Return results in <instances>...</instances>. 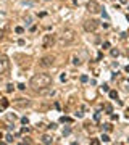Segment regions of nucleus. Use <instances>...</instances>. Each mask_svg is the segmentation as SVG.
Here are the masks:
<instances>
[{
  "label": "nucleus",
  "mask_w": 129,
  "mask_h": 145,
  "mask_svg": "<svg viewBox=\"0 0 129 145\" xmlns=\"http://www.w3.org/2000/svg\"><path fill=\"white\" fill-rule=\"evenodd\" d=\"M53 61H55V58H53L52 55H47V56L40 58V61H39V66H40V68H50V66L53 65Z\"/></svg>",
  "instance_id": "6"
},
{
  "label": "nucleus",
  "mask_w": 129,
  "mask_h": 145,
  "mask_svg": "<svg viewBox=\"0 0 129 145\" xmlns=\"http://www.w3.org/2000/svg\"><path fill=\"white\" fill-rule=\"evenodd\" d=\"M110 98H118V92L116 90H110Z\"/></svg>",
  "instance_id": "14"
},
{
  "label": "nucleus",
  "mask_w": 129,
  "mask_h": 145,
  "mask_svg": "<svg viewBox=\"0 0 129 145\" xmlns=\"http://www.w3.org/2000/svg\"><path fill=\"white\" fill-rule=\"evenodd\" d=\"M15 32H16V34H23V32H24V29H23L21 26H18V27L15 29Z\"/></svg>",
  "instance_id": "17"
},
{
  "label": "nucleus",
  "mask_w": 129,
  "mask_h": 145,
  "mask_svg": "<svg viewBox=\"0 0 129 145\" xmlns=\"http://www.w3.org/2000/svg\"><path fill=\"white\" fill-rule=\"evenodd\" d=\"M127 32H129V31H127Z\"/></svg>",
  "instance_id": "43"
},
{
  "label": "nucleus",
  "mask_w": 129,
  "mask_h": 145,
  "mask_svg": "<svg viewBox=\"0 0 129 145\" xmlns=\"http://www.w3.org/2000/svg\"><path fill=\"white\" fill-rule=\"evenodd\" d=\"M21 132H23V134H24V132H29V127H23V129H21Z\"/></svg>",
  "instance_id": "33"
},
{
  "label": "nucleus",
  "mask_w": 129,
  "mask_h": 145,
  "mask_svg": "<svg viewBox=\"0 0 129 145\" xmlns=\"http://www.w3.org/2000/svg\"><path fill=\"white\" fill-rule=\"evenodd\" d=\"M102 47H103V48H110V42H103Z\"/></svg>",
  "instance_id": "31"
},
{
  "label": "nucleus",
  "mask_w": 129,
  "mask_h": 145,
  "mask_svg": "<svg viewBox=\"0 0 129 145\" xmlns=\"http://www.w3.org/2000/svg\"><path fill=\"white\" fill-rule=\"evenodd\" d=\"M126 118H127V119H129V110H127V111H126Z\"/></svg>",
  "instance_id": "37"
},
{
  "label": "nucleus",
  "mask_w": 129,
  "mask_h": 145,
  "mask_svg": "<svg viewBox=\"0 0 129 145\" xmlns=\"http://www.w3.org/2000/svg\"><path fill=\"white\" fill-rule=\"evenodd\" d=\"M102 16H103L105 19H108V15H107V11H105V10H103V8H102Z\"/></svg>",
  "instance_id": "28"
},
{
  "label": "nucleus",
  "mask_w": 129,
  "mask_h": 145,
  "mask_svg": "<svg viewBox=\"0 0 129 145\" xmlns=\"http://www.w3.org/2000/svg\"><path fill=\"white\" fill-rule=\"evenodd\" d=\"M29 103H31V102L27 100V98H18V100H15V102H13V105H15V106H18V108H26V106L29 105Z\"/></svg>",
  "instance_id": "8"
},
{
  "label": "nucleus",
  "mask_w": 129,
  "mask_h": 145,
  "mask_svg": "<svg viewBox=\"0 0 129 145\" xmlns=\"http://www.w3.org/2000/svg\"><path fill=\"white\" fill-rule=\"evenodd\" d=\"M102 90H103V92H108V90H110V89H108V85H107V84H103V87H102Z\"/></svg>",
  "instance_id": "29"
},
{
  "label": "nucleus",
  "mask_w": 129,
  "mask_h": 145,
  "mask_svg": "<svg viewBox=\"0 0 129 145\" xmlns=\"http://www.w3.org/2000/svg\"><path fill=\"white\" fill-rule=\"evenodd\" d=\"M90 143H92V145H98L100 140H98V139H90Z\"/></svg>",
  "instance_id": "21"
},
{
  "label": "nucleus",
  "mask_w": 129,
  "mask_h": 145,
  "mask_svg": "<svg viewBox=\"0 0 129 145\" xmlns=\"http://www.w3.org/2000/svg\"><path fill=\"white\" fill-rule=\"evenodd\" d=\"M126 18H127V21H129V13H127V16H126Z\"/></svg>",
  "instance_id": "39"
},
{
  "label": "nucleus",
  "mask_w": 129,
  "mask_h": 145,
  "mask_svg": "<svg viewBox=\"0 0 129 145\" xmlns=\"http://www.w3.org/2000/svg\"><path fill=\"white\" fill-rule=\"evenodd\" d=\"M8 105H10V102L7 98H0V111H5L8 108Z\"/></svg>",
  "instance_id": "9"
},
{
  "label": "nucleus",
  "mask_w": 129,
  "mask_h": 145,
  "mask_svg": "<svg viewBox=\"0 0 129 145\" xmlns=\"http://www.w3.org/2000/svg\"><path fill=\"white\" fill-rule=\"evenodd\" d=\"M21 123H23V124H27V123H29V119H27L26 116H24V118H21Z\"/></svg>",
  "instance_id": "26"
},
{
  "label": "nucleus",
  "mask_w": 129,
  "mask_h": 145,
  "mask_svg": "<svg viewBox=\"0 0 129 145\" xmlns=\"http://www.w3.org/2000/svg\"><path fill=\"white\" fill-rule=\"evenodd\" d=\"M7 92H13V84H8L7 85Z\"/></svg>",
  "instance_id": "24"
},
{
  "label": "nucleus",
  "mask_w": 129,
  "mask_h": 145,
  "mask_svg": "<svg viewBox=\"0 0 129 145\" xmlns=\"http://www.w3.org/2000/svg\"><path fill=\"white\" fill-rule=\"evenodd\" d=\"M8 68H10V60H8V56L0 55V74L8 71Z\"/></svg>",
  "instance_id": "5"
},
{
  "label": "nucleus",
  "mask_w": 129,
  "mask_h": 145,
  "mask_svg": "<svg viewBox=\"0 0 129 145\" xmlns=\"http://www.w3.org/2000/svg\"><path fill=\"white\" fill-rule=\"evenodd\" d=\"M87 10L90 13H100V11H102V7H100L95 0H90V2L87 3Z\"/></svg>",
  "instance_id": "7"
},
{
  "label": "nucleus",
  "mask_w": 129,
  "mask_h": 145,
  "mask_svg": "<svg viewBox=\"0 0 129 145\" xmlns=\"http://www.w3.org/2000/svg\"><path fill=\"white\" fill-rule=\"evenodd\" d=\"M2 37H3V31H0V40H2Z\"/></svg>",
  "instance_id": "36"
},
{
  "label": "nucleus",
  "mask_w": 129,
  "mask_h": 145,
  "mask_svg": "<svg viewBox=\"0 0 129 145\" xmlns=\"http://www.w3.org/2000/svg\"><path fill=\"white\" fill-rule=\"evenodd\" d=\"M40 142H42V143H45V145H49V143H52V142H53V139L50 137V135L45 134V135H42V137H40Z\"/></svg>",
  "instance_id": "10"
},
{
  "label": "nucleus",
  "mask_w": 129,
  "mask_h": 145,
  "mask_svg": "<svg viewBox=\"0 0 129 145\" xmlns=\"http://www.w3.org/2000/svg\"><path fill=\"white\" fill-rule=\"evenodd\" d=\"M60 79H61V81H63V82H64V81H66V74H64V73H63V74H61V76H60Z\"/></svg>",
  "instance_id": "30"
},
{
  "label": "nucleus",
  "mask_w": 129,
  "mask_h": 145,
  "mask_svg": "<svg viewBox=\"0 0 129 145\" xmlns=\"http://www.w3.org/2000/svg\"><path fill=\"white\" fill-rule=\"evenodd\" d=\"M100 139H102V142H110V137H108L107 134H103V135H102V137H100Z\"/></svg>",
  "instance_id": "18"
},
{
  "label": "nucleus",
  "mask_w": 129,
  "mask_h": 145,
  "mask_svg": "<svg viewBox=\"0 0 129 145\" xmlns=\"http://www.w3.org/2000/svg\"><path fill=\"white\" fill-rule=\"evenodd\" d=\"M5 140H7L8 143H13V135H11V134H8L7 137H5Z\"/></svg>",
  "instance_id": "16"
},
{
  "label": "nucleus",
  "mask_w": 129,
  "mask_h": 145,
  "mask_svg": "<svg viewBox=\"0 0 129 145\" xmlns=\"http://www.w3.org/2000/svg\"><path fill=\"white\" fill-rule=\"evenodd\" d=\"M127 81H129V79H127Z\"/></svg>",
  "instance_id": "42"
},
{
  "label": "nucleus",
  "mask_w": 129,
  "mask_h": 145,
  "mask_svg": "<svg viewBox=\"0 0 129 145\" xmlns=\"http://www.w3.org/2000/svg\"><path fill=\"white\" fill-rule=\"evenodd\" d=\"M73 65L79 66V65H81V58H79V56H73Z\"/></svg>",
  "instance_id": "13"
},
{
  "label": "nucleus",
  "mask_w": 129,
  "mask_h": 145,
  "mask_svg": "<svg viewBox=\"0 0 129 145\" xmlns=\"http://www.w3.org/2000/svg\"><path fill=\"white\" fill-rule=\"evenodd\" d=\"M74 116H76V118H84V108H81V110H78V111L74 113Z\"/></svg>",
  "instance_id": "11"
},
{
  "label": "nucleus",
  "mask_w": 129,
  "mask_h": 145,
  "mask_svg": "<svg viewBox=\"0 0 129 145\" xmlns=\"http://www.w3.org/2000/svg\"><path fill=\"white\" fill-rule=\"evenodd\" d=\"M103 127H105V131H108V132L113 129V127H112V124H103Z\"/></svg>",
  "instance_id": "22"
},
{
  "label": "nucleus",
  "mask_w": 129,
  "mask_h": 145,
  "mask_svg": "<svg viewBox=\"0 0 129 145\" xmlns=\"http://www.w3.org/2000/svg\"><path fill=\"white\" fill-rule=\"evenodd\" d=\"M126 2H127V0H121V3H126Z\"/></svg>",
  "instance_id": "38"
},
{
  "label": "nucleus",
  "mask_w": 129,
  "mask_h": 145,
  "mask_svg": "<svg viewBox=\"0 0 129 145\" xmlns=\"http://www.w3.org/2000/svg\"><path fill=\"white\" fill-rule=\"evenodd\" d=\"M87 81H89V77H87L86 74H82V76H81V82H87Z\"/></svg>",
  "instance_id": "20"
},
{
  "label": "nucleus",
  "mask_w": 129,
  "mask_h": 145,
  "mask_svg": "<svg viewBox=\"0 0 129 145\" xmlns=\"http://www.w3.org/2000/svg\"><path fill=\"white\" fill-rule=\"evenodd\" d=\"M23 143H31V139H27V137H26V139L23 140Z\"/></svg>",
  "instance_id": "34"
},
{
  "label": "nucleus",
  "mask_w": 129,
  "mask_h": 145,
  "mask_svg": "<svg viewBox=\"0 0 129 145\" xmlns=\"http://www.w3.org/2000/svg\"><path fill=\"white\" fill-rule=\"evenodd\" d=\"M7 118H8V119H13V121H15V119H16V116H15V114H10V113H8V114H7Z\"/></svg>",
  "instance_id": "25"
},
{
  "label": "nucleus",
  "mask_w": 129,
  "mask_h": 145,
  "mask_svg": "<svg viewBox=\"0 0 129 145\" xmlns=\"http://www.w3.org/2000/svg\"><path fill=\"white\" fill-rule=\"evenodd\" d=\"M76 39H78V34H76L74 29H71V27L63 29L58 36V40H60L61 45H71V44L76 42Z\"/></svg>",
  "instance_id": "2"
},
{
  "label": "nucleus",
  "mask_w": 129,
  "mask_h": 145,
  "mask_svg": "<svg viewBox=\"0 0 129 145\" xmlns=\"http://www.w3.org/2000/svg\"><path fill=\"white\" fill-rule=\"evenodd\" d=\"M0 139H2V132H0Z\"/></svg>",
  "instance_id": "40"
},
{
  "label": "nucleus",
  "mask_w": 129,
  "mask_h": 145,
  "mask_svg": "<svg viewBox=\"0 0 129 145\" xmlns=\"http://www.w3.org/2000/svg\"><path fill=\"white\" fill-rule=\"evenodd\" d=\"M100 26V23L97 21V19H87V21L84 23V29L87 32H94V31H97V27Z\"/></svg>",
  "instance_id": "3"
},
{
  "label": "nucleus",
  "mask_w": 129,
  "mask_h": 145,
  "mask_svg": "<svg viewBox=\"0 0 129 145\" xmlns=\"http://www.w3.org/2000/svg\"><path fill=\"white\" fill-rule=\"evenodd\" d=\"M118 55H119L118 48H113V50H112V56H118Z\"/></svg>",
  "instance_id": "23"
},
{
  "label": "nucleus",
  "mask_w": 129,
  "mask_h": 145,
  "mask_svg": "<svg viewBox=\"0 0 129 145\" xmlns=\"http://www.w3.org/2000/svg\"><path fill=\"white\" fill-rule=\"evenodd\" d=\"M127 55H129V50H127Z\"/></svg>",
  "instance_id": "41"
},
{
  "label": "nucleus",
  "mask_w": 129,
  "mask_h": 145,
  "mask_svg": "<svg viewBox=\"0 0 129 145\" xmlns=\"http://www.w3.org/2000/svg\"><path fill=\"white\" fill-rule=\"evenodd\" d=\"M31 87L36 90V92H39L40 89H45V87H50L52 84V76L50 74H45V73H39V74H34L31 77Z\"/></svg>",
  "instance_id": "1"
},
{
  "label": "nucleus",
  "mask_w": 129,
  "mask_h": 145,
  "mask_svg": "<svg viewBox=\"0 0 129 145\" xmlns=\"http://www.w3.org/2000/svg\"><path fill=\"white\" fill-rule=\"evenodd\" d=\"M105 111H107V113H113V108H112V105H110V103L105 105Z\"/></svg>",
  "instance_id": "15"
},
{
  "label": "nucleus",
  "mask_w": 129,
  "mask_h": 145,
  "mask_svg": "<svg viewBox=\"0 0 129 145\" xmlns=\"http://www.w3.org/2000/svg\"><path fill=\"white\" fill-rule=\"evenodd\" d=\"M60 121L61 123H73V118H69V116H61Z\"/></svg>",
  "instance_id": "12"
},
{
  "label": "nucleus",
  "mask_w": 129,
  "mask_h": 145,
  "mask_svg": "<svg viewBox=\"0 0 129 145\" xmlns=\"http://www.w3.org/2000/svg\"><path fill=\"white\" fill-rule=\"evenodd\" d=\"M53 44H55V36H53V34L44 36V39H42V47H44V48H52Z\"/></svg>",
  "instance_id": "4"
},
{
  "label": "nucleus",
  "mask_w": 129,
  "mask_h": 145,
  "mask_svg": "<svg viewBox=\"0 0 129 145\" xmlns=\"http://www.w3.org/2000/svg\"><path fill=\"white\" fill-rule=\"evenodd\" d=\"M18 89H20V90H24L26 85H24V84H18Z\"/></svg>",
  "instance_id": "27"
},
{
  "label": "nucleus",
  "mask_w": 129,
  "mask_h": 145,
  "mask_svg": "<svg viewBox=\"0 0 129 145\" xmlns=\"http://www.w3.org/2000/svg\"><path fill=\"white\" fill-rule=\"evenodd\" d=\"M55 127H57V124H53V123H52V124H50V126H49V129H52V131H53V129H55Z\"/></svg>",
  "instance_id": "32"
},
{
  "label": "nucleus",
  "mask_w": 129,
  "mask_h": 145,
  "mask_svg": "<svg viewBox=\"0 0 129 145\" xmlns=\"http://www.w3.org/2000/svg\"><path fill=\"white\" fill-rule=\"evenodd\" d=\"M124 71H126V73H129V65H127V66L124 68Z\"/></svg>",
  "instance_id": "35"
},
{
  "label": "nucleus",
  "mask_w": 129,
  "mask_h": 145,
  "mask_svg": "<svg viewBox=\"0 0 129 145\" xmlns=\"http://www.w3.org/2000/svg\"><path fill=\"white\" fill-rule=\"evenodd\" d=\"M71 134V129L69 127H64V131H63V135H69Z\"/></svg>",
  "instance_id": "19"
}]
</instances>
